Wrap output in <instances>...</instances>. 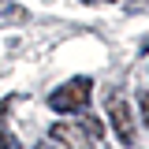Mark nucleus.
I'll return each mask as SVG.
<instances>
[{
  "label": "nucleus",
  "mask_w": 149,
  "mask_h": 149,
  "mask_svg": "<svg viewBox=\"0 0 149 149\" xmlns=\"http://www.w3.org/2000/svg\"><path fill=\"white\" fill-rule=\"evenodd\" d=\"M49 134H52V142L60 149H101V134H104V127H101L97 116H90V112L82 108L78 119H56Z\"/></svg>",
  "instance_id": "obj_1"
},
{
  "label": "nucleus",
  "mask_w": 149,
  "mask_h": 149,
  "mask_svg": "<svg viewBox=\"0 0 149 149\" xmlns=\"http://www.w3.org/2000/svg\"><path fill=\"white\" fill-rule=\"evenodd\" d=\"M90 97H93V78L74 74V78H67L63 86H56V90L49 93V108L60 112V116L82 112V108H90Z\"/></svg>",
  "instance_id": "obj_2"
},
{
  "label": "nucleus",
  "mask_w": 149,
  "mask_h": 149,
  "mask_svg": "<svg viewBox=\"0 0 149 149\" xmlns=\"http://www.w3.org/2000/svg\"><path fill=\"white\" fill-rule=\"evenodd\" d=\"M104 108H108V119H112V130H116V138H119L123 146H134L138 130H134V116H130V104L123 101V97H119V93H108Z\"/></svg>",
  "instance_id": "obj_3"
},
{
  "label": "nucleus",
  "mask_w": 149,
  "mask_h": 149,
  "mask_svg": "<svg viewBox=\"0 0 149 149\" xmlns=\"http://www.w3.org/2000/svg\"><path fill=\"white\" fill-rule=\"evenodd\" d=\"M0 15H4V19H15V22H26L30 11H26V8H19V4H11V0H0Z\"/></svg>",
  "instance_id": "obj_4"
},
{
  "label": "nucleus",
  "mask_w": 149,
  "mask_h": 149,
  "mask_svg": "<svg viewBox=\"0 0 149 149\" xmlns=\"http://www.w3.org/2000/svg\"><path fill=\"white\" fill-rule=\"evenodd\" d=\"M138 112H142V127L149 130V90L138 93Z\"/></svg>",
  "instance_id": "obj_5"
},
{
  "label": "nucleus",
  "mask_w": 149,
  "mask_h": 149,
  "mask_svg": "<svg viewBox=\"0 0 149 149\" xmlns=\"http://www.w3.org/2000/svg\"><path fill=\"white\" fill-rule=\"evenodd\" d=\"M0 149H22V146H19V138H15V134L0 130Z\"/></svg>",
  "instance_id": "obj_6"
},
{
  "label": "nucleus",
  "mask_w": 149,
  "mask_h": 149,
  "mask_svg": "<svg viewBox=\"0 0 149 149\" xmlns=\"http://www.w3.org/2000/svg\"><path fill=\"white\" fill-rule=\"evenodd\" d=\"M8 112H11V97H4V101H0V123L8 119Z\"/></svg>",
  "instance_id": "obj_7"
},
{
  "label": "nucleus",
  "mask_w": 149,
  "mask_h": 149,
  "mask_svg": "<svg viewBox=\"0 0 149 149\" xmlns=\"http://www.w3.org/2000/svg\"><path fill=\"white\" fill-rule=\"evenodd\" d=\"M82 4H93V8H101V4H112V0H82Z\"/></svg>",
  "instance_id": "obj_8"
},
{
  "label": "nucleus",
  "mask_w": 149,
  "mask_h": 149,
  "mask_svg": "<svg viewBox=\"0 0 149 149\" xmlns=\"http://www.w3.org/2000/svg\"><path fill=\"white\" fill-rule=\"evenodd\" d=\"M37 149H60V146H56V142H41Z\"/></svg>",
  "instance_id": "obj_9"
},
{
  "label": "nucleus",
  "mask_w": 149,
  "mask_h": 149,
  "mask_svg": "<svg viewBox=\"0 0 149 149\" xmlns=\"http://www.w3.org/2000/svg\"><path fill=\"white\" fill-rule=\"evenodd\" d=\"M142 52H146V56H149V41H146V45H142Z\"/></svg>",
  "instance_id": "obj_10"
}]
</instances>
